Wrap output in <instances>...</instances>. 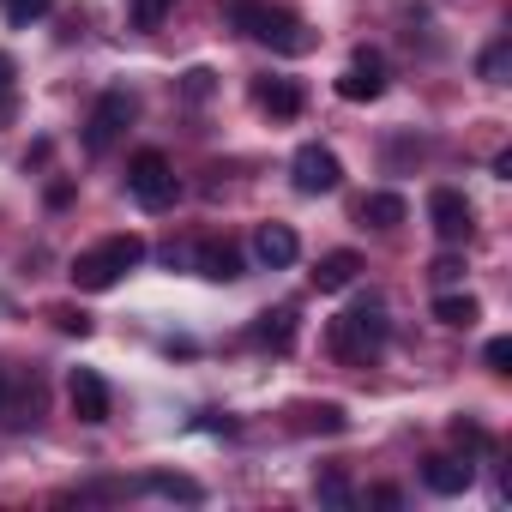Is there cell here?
I'll return each mask as SVG.
<instances>
[{
    "mask_svg": "<svg viewBox=\"0 0 512 512\" xmlns=\"http://www.w3.org/2000/svg\"><path fill=\"white\" fill-rule=\"evenodd\" d=\"M223 19L253 37V43H266L272 55H308L320 37L308 31V19H296L290 7H272V0H223Z\"/></svg>",
    "mask_w": 512,
    "mask_h": 512,
    "instance_id": "1",
    "label": "cell"
},
{
    "mask_svg": "<svg viewBox=\"0 0 512 512\" xmlns=\"http://www.w3.org/2000/svg\"><path fill=\"white\" fill-rule=\"evenodd\" d=\"M380 344H386V314H380L374 302H368V308L338 314V320H332V332H326V350H332L338 362H350V368L374 362V356H380Z\"/></svg>",
    "mask_w": 512,
    "mask_h": 512,
    "instance_id": "2",
    "label": "cell"
},
{
    "mask_svg": "<svg viewBox=\"0 0 512 512\" xmlns=\"http://www.w3.org/2000/svg\"><path fill=\"white\" fill-rule=\"evenodd\" d=\"M139 260H145V241H139V235H115V241L79 253V260H73V284L91 290V296H97V290H115L121 272H133Z\"/></svg>",
    "mask_w": 512,
    "mask_h": 512,
    "instance_id": "3",
    "label": "cell"
},
{
    "mask_svg": "<svg viewBox=\"0 0 512 512\" xmlns=\"http://www.w3.org/2000/svg\"><path fill=\"white\" fill-rule=\"evenodd\" d=\"M127 193H133L145 211H169L175 193H181V181H175V169H169L163 151H139V157L127 163Z\"/></svg>",
    "mask_w": 512,
    "mask_h": 512,
    "instance_id": "4",
    "label": "cell"
},
{
    "mask_svg": "<svg viewBox=\"0 0 512 512\" xmlns=\"http://www.w3.org/2000/svg\"><path fill=\"white\" fill-rule=\"evenodd\" d=\"M133 115H139L133 91H103V97H97V109H91V121H85V151H91V157H103V151L133 127Z\"/></svg>",
    "mask_w": 512,
    "mask_h": 512,
    "instance_id": "5",
    "label": "cell"
},
{
    "mask_svg": "<svg viewBox=\"0 0 512 512\" xmlns=\"http://www.w3.org/2000/svg\"><path fill=\"white\" fill-rule=\"evenodd\" d=\"M428 223H434V235L440 241H470V229H476V211H470V199L458 193V187H434L428 193Z\"/></svg>",
    "mask_w": 512,
    "mask_h": 512,
    "instance_id": "6",
    "label": "cell"
},
{
    "mask_svg": "<svg viewBox=\"0 0 512 512\" xmlns=\"http://www.w3.org/2000/svg\"><path fill=\"white\" fill-rule=\"evenodd\" d=\"M380 91H386V61H380V49H356L350 67L338 73V97H344V103H374Z\"/></svg>",
    "mask_w": 512,
    "mask_h": 512,
    "instance_id": "7",
    "label": "cell"
},
{
    "mask_svg": "<svg viewBox=\"0 0 512 512\" xmlns=\"http://www.w3.org/2000/svg\"><path fill=\"white\" fill-rule=\"evenodd\" d=\"M290 181H296V193H332L338 181H344V163L326 151V145H302L296 151V163H290Z\"/></svg>",
    "mask_w": 512,
    "mask_h": 512,
    "instance_id": "8",
    "label": "cell"
},
{
    "mask_svg": "<svg viewBox=\"0 0 512 512\" xmlns=\"http://www.w3.org/2000/svg\"><path fill=\"white\" fill-rule=\"evenodd\" d=\"M67 404H73V416L79 422H109V386H103V374H91V368H73V380H67Z\"/></svg>",
    "mask_w": 512,
    "mask_h": 512,
    "instance_id": "9",
    "label": "cell"
},
{
    "mask_svg": "<svg viewBox=\"0 0 512 512\" xmlns=\"http://www.w3.org/2000/svg\"><path fill=\"white\" fill-rule=\"evenodd\" d=\"M253 253H260V266L284 272V266H296L302 241H296V229H290V223H260V229H253Z\"/></svg>",
    "mask_w": 512,
    "mask_h": 512,
    "instance_id": "10",
    "label": "cell"
},
{
    "mask_svg": "<svg viewBox=\"0 0 512 512\" xmlns=\"http://www.w3.org/2000/svg\"><path fill=\"white\" fill-rule=\"evenodd\" d=\"M253 103H260L272 121H296V115H302V85L266 73V79H253Z\"/></svg>",
    "mask_w": 512,
    "mask_h": 512,
    "instance_id": "11",
    "label": "cell"
},
{
    "mask_svg": "<svg viewBox=\"0 0 512 512\" xmlns=\"http://www.w3.org/2000/svg\"><path fill=\"white\" fill-rule=\"evenodd\" d=\"M187 260H193V272L211 278V284H235V278H241V253H235L229 241H199Z\"/></svg>",
    "mask_w": 512,
    "mask_h": 512,
    "instance_id": "12",
    "label": "cell"
},
{
    "mask_svg": "<svg viewBox=\"0 0 512 512\" xmlns=\"http://www.w3.org/2000/svg\"><path fill=\"white\" fill-rule=\"evenodd\" d=\"M356 272H362V260H356L350 247H338V253H326V260L314 266V290H326V296H332V290H350Z\"/></svg>",
    "mask_w": 512,
    "mask_h": 512,
    "instance_id": "13",
    "label": "cell"
},
{
    "mask_svg": "<svg viewBox=\"0 0 512 512\" xmlns=\"http://www.w3.org/2000/svg\"><path fill=\"white\" fill-rule=\"evenodd\" d=\"M470 476H476V470H470L464 458H428V464H422V482H428L434 494H464Z\"/></svg>",
    "mask_w": 512,
    "mask_h": 512,
    "instance_id": "14",
    "label": "cell"
},
{
    "mask_svg": "<svg viewBox=\"0 0 512 512\" xmlns=\"http://www.w3.org/2000/svg\"><path fill=\"white\" fill-rule=\"evenodd\" d=\"M356 217L374 223V229H398V223H404V199H398V193H368Z\"/></svg>",
    "mask_w": 512,
    "mask_h": 512,
    "instance_id": "15",
    "label": "cell"
},
{
    "mask_svg": "<svg viewBox=\"0 0 512 512\" xmlns=\"http://www.w3.org/2000/svg\"><path fill=\"white\" fill-rule=\"evenodd\" d=\"M253 338H260V344H272V350H290V344H296V314H290V308H278V314H260Z\"/></svg>",
    "mask_w": 512,
    "mask_h": 512,
    "instance_id": "16",
    "label": "cell"
},
{
    "mask_svg": "<svg viewBox=\"0 0 512 512\" xmlns=\"http://www.w3.org/2000/svg\"><path fill=\"white\" fill-rule=\"evenodd\" d=\"M476 296H434V320L440 326H476Z\"/></svg>",
    "mask_w": 512,
    "mask_h": 512,
    "instance_id": "17",
    "label": "cell"
},
{
    "mask_svg": "<svg viewBox=\"0 0 512 512\" xmlns=\"http://www.w3.org/2000/svg\"><path fill=\"white\" fill-rule=\"evenodd\" d=\"M506 67H512V37H494V43L482 49V79H488V85H506Z\"/></svg>",
    "mask_w": 512,
    "mask_h": 512,
    "instance_id": "18",
    "label": "cell"
},
{
    "mask_svg": "<svg viewBox=\"0 0 512 512\" xmlns=\"http://www.w3.org/2000/svg\"><path fill=\"white\" fill-rule=\"evenodd\" d=\"M145 494H163V500H199L205 488L187 482V476H145Z\"/></svg>",
    "mask_w": 512,
    "mask_h": 512,
    "instance_id": "19",
    "label": "cell"
},
{
    "mask_svg": "<svg viewBox=\"0 0 512 512\" xmlns=\"http://www.w3.org/2000/svg\"><path fill=\"white\" fill-rule=\"evenodd\" d=\"M320 500H326V506H350V500H356L350 476H344V470H326V476H320Z\"/></svg>",
    "mask_w": 512,
    "mask_h": 512,
    "instance_id": "20",
    "label": "cell"
},
{
    "mask_svg": "<svg viewBox=\"0 0 512 512\" xmlns=\"http://www.w3.org/2000/svg\"><path fill=\"white\" fill-rule=\"evenodd\" d=\"M0 7H7V19H13V25H37V19H49L55 0H0Z\"/></svg>",
    "mask_w": 512,
    "mask_h": 512,
    "instance_id": "21",
    "label": "cell"
},
{
    "mask_svg": "<svg viewBox=\"0 0 512 512\" xmlns=\"http://www.w3.org/2000/svg\"><path fill=\"white\" fill-rule=\"evenodd\" d=\"M169 7H175V0H133V19H139V31H157Z\"/></svg>",
    "mask_w": 512,
    "mask_h": 512,
    "instance_id": "22",
    "label": "cell"
},
{
    "mask_svg": "<svg viewBox=\"0 0 512 512\" xmlns=\"http://www.w3.org/2000/svg\"><path fill=\"white\" fill-rule=\"evenodd\" d=\"M211 85H217V73H211V67H193V73L181 79V91H187V103H205V97H211Z\"/></svg>",
    "mask_w": 512,
    "mask_h": 512,
    "instance_id": "23",
    "label": "cell"
},
{
    "mask_svg": "<svg viewBox=\"0 0 512 512\" xmlns=\"http://www.w3.org/2000/svg\"><path fill=\"white\" fill-rule=\"evenodd\" d=\"M49 320H55V326L67 332V338H85V332H91V314H79V308H55Z\"/></svg>",
    "mask_w": 512,
    "mask_h": 512,
    "instance_id": "24",
    "label": "cell"
},
{
    "mask_svg": "<svg viewBox=\"0 0 512 512\" xmlns=\"http://www.w3.org/2000/svg\"><path fill=\"white\" fill-rule=\"evenodd\" d=\"M482 362H488L494 374H512V338H488V350H482Z\"/></svg>",
    "mask_w": 512,
    "mask_h": 512,
    "instance_id": "25",
    "label": "cell"
},
{
    "mask_svg": "<svg viewBox=\"0 0 512 512\" xmlns=\"http://www.w3.org/2000/svg\"><path fill=\"white\" fill-rule=\"evenodd\" d=\"M308 428H326V434H338V428H344V410H338V404H320V410H308Z\"/></svg>",
    "mask_w": 512,
    "mask_h": 512,
    "instance_id": "26",
    "label": "cell"
},
{
    "mask_svg": "<svg viewBox=\"0 0 512 512\" xmlns=\"http://www.w3.org/2000/svg\"><path fill=\"white\" fill-rule=\"evenodd\" d=\"M428 278H434V284H452V278H464V260H452V253H440V260L428 266Z\"/></svg>",
    "mask_w": 512,
    "mask_h": 512,
    "instance_id": "27",
    "label": "cell"
},
{
    "mask_svg": "<svg viewBox=\"0 0 512 512\" xmlns=\"http://www.w3.org/2000/svg\"><path fill=\"white\" fill-rule=\"evenodd\" d=\"M452 434H458V446H476V452H488V434H482L476 422H452Z\"/></svg>",
    "mask_w": 512,
    "mask_h": 512,
    "instance_id": "28",
    "label": "cell"
},
{
    "mask_svg": "<svg viewBox=\"0 0 512 512\" xmlns=\"http://www.w3.org/2000/svg\"><path fill=\"white\" fill-rule=\"evenodd\" d=\"M13 103V55H0V109Z\"/></svg>",
    "mask_w": 512,
    "mask_h": 512,
    "instance_id": "29",
    "label": "cell"
},
{
    "mask_svg": "<svg viewBox=\"0 0 512 512\" xmlns=\"http://www.w3.org/2000/svg\"><path fill=\"white\" fill-rule=\"evenodd\" d=\"M368 500H374V506H404V494H398L392 482H380V488H368Z\"/></svg>",
    "mask_w": 512,
    "mask_h": 512,
    "instance_id": "30",
    "label": "cell"
},
{
    "mask_svg": "<svg viewBox=\"0 0 512 512\" xmlns=\"http://www.w3.org/2000/svg\"><path fill=\"white\" fill-rule=\"evenodd\" d=\"M0 416H7V374H0Z\"/></svg>",
    "mask_w": 512,
    "mask_h": 512,
    "instance_id": "31",
    "label": "cell"
}]
</instances>
